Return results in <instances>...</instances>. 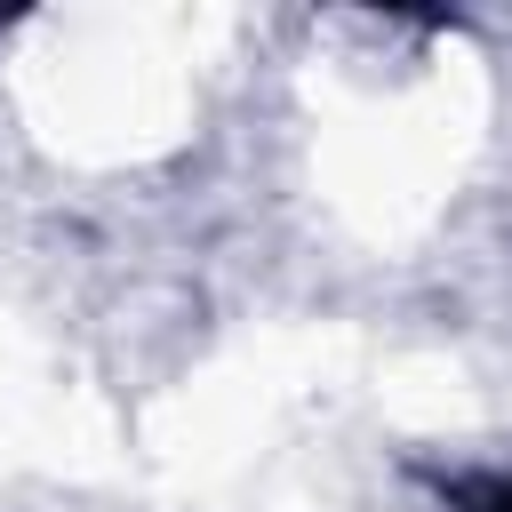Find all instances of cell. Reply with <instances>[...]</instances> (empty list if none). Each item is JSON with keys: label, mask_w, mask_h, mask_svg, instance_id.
Instances as JSON below:
<instances>
[{"label": "cell", "mask_w": 512, "mask_h": 512, "mask_svg": "<svg viewBox=\"0 0 512 512\" xmlns=\"http://www.w3.org/2000/svg\"><path fill=\"white\" fill-rule=\"evenodd\" d=\"M496 512H512V496H496Z\"/></svg>", "instance_id": "6da1fadb"}]
</instances>
